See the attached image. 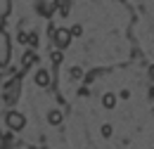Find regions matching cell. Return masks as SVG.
Returning <instances> with one entry per match:
<instances>
[{"instance_id": "obj_7", "label": "cell", "mask_w": 154, "mask_h": 149, "mask_svg": "<svg viewBox=\"0 0 154 149\" xmlns=\"http://www.w3.org/2000/svg\"><path fill=\"white\" fill-rule=\"evenodd\" d=\"M48 121H50L52 126H57L59 121H62V114H59V111H50V114H48Z\"/></svg>"}, {"instance_id": "obj_11", "label": "cell", "mask_w": 154, "mask_h": 149, "mask_svg": "<svg viewBox=\"0 0 154 149\" xmlns=\"http://www.w3.org/2000/svg\"><path fill=\"white\" fill-rule=\"evenodd\" d=\"M2 19H5V17H0V29H2Z\"/></svg>"}, {"instance_id": "obj_2", "label": "cell", "mask_w": 154, "mask_h": 149, "mask_svg": "<svg viewBox=\"0 0 154 149\" xmlns=\"http://www.w3.org/2000/svg\"><path fill=\"white\" fill-rule=\"evenodd\" d=\"M24 123H26V121H24L21 114H17V111H10V114H7V126H10L12 130H21Z\"/></svg>"}, {"instance_id": "obj_8", "label": "cell", "mask_w": 154, "mask_h": 149, "mask_svg": "<svg viewBox=\"0 0 154 149\" xmlns=\"http://www.w3.org/2000/svg\"><path fill=\"white\" fill-rule=\"evenodd\" d=\"M102 135H112V126H104V128H102Z\"/></svg>"}, {"instance_id": "obj_5", "label": "cell", "mask_w": 154, "mask_h": 149, "mask_svg": "<svg viewBox=\"0 0 154 149\" xmlns=\"http://www.w3.org/2000/svg\"><path fill=\"white\" fill-rule=\"evenodd\" d=\"M102 104H104L107 109H112V107L116 104V97H114L112 93H109V95H104V97H102Z\"/></svg>"}, {"instance_id": "obj_10", "label": "cell", "mask_w": 154, "mask_h": 149, "mask_svg": "<svg viewBox=\"0 0 154 149\" xmlns=\"http://www.w3.org/2000/svg\"><path fill=\"white\" fill-rule=\"evenodd\" d=\"M0 149H2V135H0Z\"/></svg>"}, {"instance_id": "obj_4", "label": "cell", "mask_w": 154, "mask_h": 149, "mask_svg": "<svg viewBox=\"0 0 154 149\" xmlns=\"http://www.w3.org/2000/svg\"><path fill=\"white\" fill-rule=\"evenodd\" d=\"M12 7V0H0V17H7Z\"/></svg>"}, {"instance_id": "obj_6", "label": "cell", "mask_w": 154, "mask_h": 149, "mask_svg": "<svg viewBox=\"0 0 154 149\" xmlns=\"http://www.w3.org/2000/svg\"><path fill=\"white\" fill-rule=\"evenodd\" d=\"M36 83H38V85H43V88H45V85L50 83V81H48V74H45V71H38V74H36Z\"/></svg>"}, {"instance_id": "obj_1", "label": "cell", "mask_w": 154, "mask_h": 149, "mask_svg": "<svg viewBox=\"0 0 154 149\" xmlns=\"http://www.w3.org/2000/svg\"><path fill=\"white\" fill-rule=\"evenodd\" d=\"M10 62V38L0 29V66H7Z\"/></svg>"}, {"instance_id": "obj_3", "label": "cell", "mask_w": 154, "mask_h": 149, "mask_svg": "<svg viewBox=\"0 0 154 149\" xmlns=\"http://www.w3.org/2000/svg\"><path fill=\"white\" fill-rule=\"evenodd\" d=\"M69 40H71V31H66V29H57L55 31V43H57L59 47H66Z\"/></svg>"}, {"instance_id": "obj_9", "label": "cell", "mask_w": 154, "mask_h": 149, "mask_svg": "<svg viewBox=\"0 0 154 149\" xmlns=\"http://www.w3.org/2000/svg\"><path fill=\"white\" fill-rule=\"evenodd\" d=\"M149 76H152V78H154V66H152V69H149Z\"/></svg>"}]
</instances>
